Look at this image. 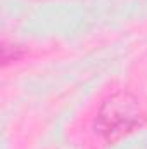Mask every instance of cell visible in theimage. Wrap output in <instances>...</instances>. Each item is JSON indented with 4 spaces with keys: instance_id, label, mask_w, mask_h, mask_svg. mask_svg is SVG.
I'll use <instances>...</instances> for the list:
<instances>
[{
    "instance_id": "1",
    "label": "cell",
    "mask_w": 147,
    "mask_h": 149,
    "mask_svg": "<svg viewBox=\"0 0 147 149\" xmlns=\"http://www.w3.org/2000/svg\"><path fill=\"white\" fill-rule=\"evenodd\" d=\"M142 123L144 113L137 97L126 90H116L101 102L94 127L102 141L112 144L140 128Z\"/></svg>"
}]
</instances>
